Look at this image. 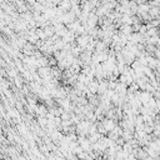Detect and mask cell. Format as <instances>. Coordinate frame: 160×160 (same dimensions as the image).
I'll return each instance as SVG.
<instances>
[{"instance_id":"6da1fadb","label":"cell","mask_w":160,"mask_h":160,"mask_svg":"<svg viewBox=\"0 0 160 160\" xmlns=\"http://www.w3.org/2000/svg\"><path fill=\"white\" fill-rule=\"evenodd\" d=\"M131 31V28L130 26H124V33H129Z\"/></svg>"}]
</instances>
